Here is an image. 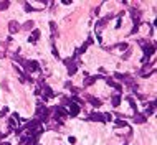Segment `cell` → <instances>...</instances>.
<instances>
[{
	"instance_id": "cell-1",
	"label": "cell",
	"mask_w": 157,
	"mask_h": 145,
	"mask_svg": "<svg viewBox=\"0 0 157 145\" xmlns=\"http://www.w3.org/2000/svg\"><path fill=\"white\" fill-rule=\"evenodd\" d=\"M139 74L142 76V78H149L151 74H154V63L152 61H149V63H145L144 68L139 71Z\"/></svg>"
},
{
	"instance_id": "cell-2",
	"label": "cell",
	"mask_w": 157,
	"mask_h": 145,
	"mask_svg": "<svg viewBox=\"0 0 157 145\" xmlns=\"http://www.w3.org/2000/svg\"><path fill=\"white\" fill-rule=\"evenodd\" d=\"M65 64H66V68H68V74H70V76L76 74V71H78V64L74 63V59H73V58H66L65 59Z\"/></svg>"
},
{
	"instance_id": "cell-3",
	"label": "cell",
	"mask_w": 157,
	"mask_h": 145,
	"mask_svg": "<svg viewBox=\"0 0 157 145\" xmlns=\"http://www.w3.org/2000/svg\"><path fill=\"white\" fill-rule=\"evenodd\" d=\"M53 112H55V119L58 120L60 124H61V119L68 115V112H66V109H63L61 105H58V107H53Z\"/></svg>"
},
{
	"instance_id": "cell-4",
	"label": "cell",
	"mask_w": 157,
	"mask_h": 145,
	"mask_svg": "<svg viewBox=\"0 0 157 145\" xmlns=\"http://www.w3.org/2000/svg\"><path fill=\"white\" fill-rule=\"evenodd\" d=\"M68 107H70V109H68L66 112H70V115H71V117H76V115L79 114V105H78V104L70 102V105H68Z\"/></svg>"
},
{
	"instance_id": "cell-5",
	"label": "cell",
	"mask_w": 157,
	"mask_h": 145,
	"mask_svg": "<svg viewBox=\"0 0 157 145\" xmlns=\"http://www.w3.org/2000/svg\"><path fill=\"white\" fill-rule=\"evenodd\" d=\"M25 69L28 72L30 71H38L40 69V64H38V61H26V66H25Z\"/></svg>"
},
{
	"instance_id": "cell-6",
	"label": "cell",
	"mask_w": 157,
	"mask_h": 145,
	"mask_svg": "<svg viewBox=\"0 0 157 145\" xmlns=\"http://www.w3.org/2000/svg\"><path fill=\"white\" fill-rule=\"evenodd\" d=\"M89 120H94V122H103L104 124L106 122V119H104V115H101V114H98V112H93V114H89Z\"/></svg>"
},
{
	"instance_id": "cell-7",
	"label": "cell",
	"mask_w": 157,
	"mask_h": 145,
	"mask_svg": "<svg viewBox=\"0 0 157 145\" xmlns=\"http://www.w3.org/2000/svg\"><path fill=\"white\" fill-rule=\"evenodd\" d=\"M111 18H112V15H106L104 18H101V20L98 21V23H96V30H99V28L106 26V25H108V21H109Z\"/></svg>"
},
{
	"instance_id": "cell-8",
	"label": "cell",
	"mask_w": 157,
	"mask_h": 145,
	"mask_svg": "<svg viewBox=\"0 0 157 145\" xmlns=\"http://www.w3.org/2000/svg\"><path fill=\"white\" fill-rule=\"evenodd\" d=\"M18 30H20L18 21H10V23H8V32H10V35H15Z\"/></svg>"
},
{
	"instance_id": "cell-9",
	"label": "cell",
	"mask_w": 157,
	"mask_h": 145,
	"mask_svg": "<svg viewBox=\"0 0 157 145\" xmlns=\"http://www.w3.org/2000/svg\"><path fill=\"white\" fill-rule=\"evenodd\" d=\"M134 122H136V124H144L145 120H147V117H145L144 114H137V112H134Z\"/></svg>"
},
{
	"instance_id": "cell-10",
	"label": "cell",
	"mask_w": 157,
	"mask_h": 145,
	"mask_svg": "<svg viewBox=\"0 0 157 145\" xmlns=\"http://www.w3.org/2000/svg\"><path fill=\"white\" fill-rule=\"evenodd\" d=\"M96 79H98V76H86L85 78V81H83V86H91V84H94L96 83Z\"/></svg>"
},
{
	"instance_id": "cell-11",
	"label": "cell",
	"mask_w": 157,
	"mask_h": 145,
	"mask_svg": "<svg viewBox=\"0 0 157 145\" xmlns=\"http://www.w3.org/2000/svg\"><path fill=\"white\" fill-rule=\"evenodd\" d=\"M106 83H108V84L109 86H112V87H114V89H116V91H122V86L121 84H118V83H114V79H111V78H106Z\"/></svg>"
},
{
	"instance_id": "cell-12",
	"label": "cell",
	"mask_w": 157,
	"mask_h": 145,
	"mask_svg": "<svg viewBox=\"0 0 157 145\" xmlns=\"http://www.w3.org/2000/svg\"><path fill=\"white\" fill-rule=\"evenodd\" d=\"M154 111H156V102L152 101L151 104H149V105H147V107H145V112H144V115H145V117H147V115H152V114H154Z\"/></svg>"
},
{
	"instance_id": "cell-13",
	"label": "cell",
	"mask_w": 157,
	"mask_h": 145,
	"mask_svg": "<svg viewBox=\"0 0 157 145\" xmlns=\"http://www.w3.org/2000/svg\"><path fill=\"white\" fill-rule=\"evenodd\" d=\"M111 104L114 105V107H118V105L121 104V96H119V94H114L111 97Z\"/></svg>"
},
{
	"instance_id": "cell-14",
	"label": "cell",
	"mask_w": 157,
	"mask_h": 145,
	"mask_svg": "<svg viewBox=\"0 0 157 145\" xmlns=\"http://www.w3.org/2000/svg\"><path fill=\"white\" fill-rule=\"evenodd\" d=\"M38 38H40V30H33L32 36L28 38V41H30V43H35V41H37Z\"/></svg>"
},
{
	"instance_id": "cell-15",
	"label": "cell",
	"mask_w": 157,
	"mask_h": 145,
	"mask_svg": "<svg viewBox=\"0 0 157 145\" xmlns=\"http://www.w3.org/2000/svg\"><path fill=\"white\" fill-rule=\"evenodd\" d=\"M88 99H89V102H91V105H94V107H99V105L103 104V102H101L99 99H96V97H88Z\"/></svg>"
},
{
	"instance_id": "cell-16",
	"label": "cell",
	"mask_w": 157,
	"mask_h": 145,
	"mask_svg": "<svg viewBox=\"0 0 157 145\" xmlns=\"http://www.w3.org/2000/svg\"><path fill=\"white\" fill-rule=\"evenodd\" d=\"M50 28H51L53 35H55V36H58V35H56V33H58V28H56V23H55V21H50Z\"/></svg>"
},
{
	"instance_id": "cell-17",
	"label": "cell",
	"mask_w": 157,
	"mask_h": 145,
	"mask_svg": "<svg viewBox=\"0 0 157 145\" xmlns=\"http://www.w3.org/2000/svg\"><path fill=\"white\" fill-rule=\"evenodd\" d=\"M33 25H35V23H33L32 20H28V21H26L25 25H23V30H32V28H33Z\"/></svg>"
},
{
	"instance_id": "cell-18",
	"label": "cell",
	"mask_w": 157,
	"mask_h": 145,
	"mask_svg": "<svg viewBox=\"0 0 157 145\" xmlns=\"http://www.w3.org/2000/svg\"><path fill=\"white\" fill-rule=\"evenodd\" d=\"M127 101H129V105H131L132 109H134V112L137 111V105H136V102H134V99H132L131 96H129V97H127Z\"/></svg>"
},
{
	"instance_id": "cell-19",
	"label": "cell",
	"mask_w": 157,
	"mask_h": 145,
	"mask_svg": "<svg viewBox=\"0 0 157 145\" xmlns=\"http://www.w3.org/2000/svg\"><path fill=\"white\" fill-rule=\"evenodd\" d=\"M8 7H10V2H0V10H7V8H8Z\"/></svg>"
},
{
	"instance_id": "cell-20",
	"label": "cell",
	"mask_w": 157,
	"mask_h": 145,
	"mask_svg": "<svg viewBox=\"0 0 157 145\" xmlns=\"http://www.w3.org/2000/svg\"><path fill=\"white\" fill-rule=\"evenodd\" d=\"M116 125H118V127H127V124H126L124 120H121V119L116 120Z\"/></svg>"
},
{
	"instance_id": "cell-21",
	"label": "cell",
	"mask_w": 157,
	"mask_h": 145,
	"mask_svg": "<svg viewBox=\"0 0 157 145\" xmlns=\"http://www.w3.org/2000/svg\"><path fill=\"white\" fill-rule=\"evenodd\" d=\"M25 10H26V12H33L35 8H33V7L30 5V3H25Z\"/></svg>"
},
{
	"instance_id": "cell-22",
	"label": "cell",
	"mask_w": 157,
	"mask_h": 145,
	"mask_svg": "<svg viewBox=\"0 0 157 145\" xmlns=\"http://www.w3.org/2000/svg\"><path fill=\"white\" fill-rule=\"evenodd\" d=\"M118 48L121 50V51H124L126 48H127V43H121V45H118Z\"/></svg>"
},
{
	"instance_id": "cell-23",
	"label": "cell",
	"mask_w": 157,
	"mask_h": 145,
	"mask_svg": "<svg viewBox=\"0 0 157 145\" xmlns=\"http://www.w3.org/2000/svg\"><path fill=\"white\" fill-rule=\"evenodd\" d=\"M7 112H8V109H7V107H3V109L0 111V117H3V115H5Z\"/></svg>"
},
{
	"instance_id": "cell-24",
	"label": "cell",
	"mask_w": 157,
	"mask_h": 145,
	"mask_svg": "<svg viewBox=\"0 0 157 145\" xmlns=\"http://www.w3.org/2000/svg\"><path fill=\"white\" fill-rule=\"evenodd\" d=\"M70 89H71V91H73V94H78V92H79V89H78V87H74V86H71Z\"/></svg>"
},
{
	"instance_id": "cell-25",
	"label": "cell",
	"mask_w": 157,
	"mask_h": 145,
	"mask_svg": "<svg viewBox=\"0 0 157 145\" xmlns=\"http://www.w3.org/2000/svg\"><path fill=\"white\" fill-rule=\"evenodd\" d=\"M8 125L13 129V125H17V124H15V119H10V120H8Z\"/></svg>"
},
{
	"instance_id": "cell-26",
	"label": "cell",
	"mask_w": 157,
	"mask_h": 145,
	"mask_svg": "<svg viewBox=\"0 0 157 145\" xmlns=\"http://www.w3.org/2000/svg\"><path fill=\"white\" fill-rule=\"evenodd\" d=\"M68 140H70V144H76V138H74V137H70Z\"/></svg>"
},
{
	"instance_id": "cell-27",
	"label": "cell",
	"mask_w": 157,
	"mask_h": 145,
	"mask_svg": "<svg viewBox=\"0 0 157 145\" xmlns=\"http://www.w3.org/2000/svg\"><path fill=\"white\" fill-rule=\"evenodd\" d=\"M7 137V134H2V132H0V140H2V138H5Z\"/></svg>"
},
{
	"instance_id": "cell-28",
	"label": "cell",
	"mask_w": 157,
	"mask_h": 145,
	"mask_svg": "<svg viewBox=\"0 0 157 145\" xmlns=\"http://www.w3.org/2000/svg\"><path fill=\"white\" fill-rule=\"evenodd\" d=\"M2 145H10V144H7V142H5V144H2Z\"/></svg>"
}]
</instances>
